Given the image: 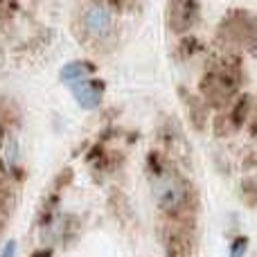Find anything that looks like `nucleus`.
Instances as JSON below:
<instances>
[{"mask_svg":"<svg viewBox=\"0 0 257 257\" xmlns=\"http://www.w3.org/2000/svg\"><path fill=\"white\" fill-rule=\"evenodd\" d=\"M72 95L77 97V104L86 111H93L102 104L104 97V84L99 79H93V77H86V79L72 84Z\"/></svg>","mask_w":257,"mask_h":257,"instance_id":"5","label":"nucleus"},{"mask_svg":"<svg viewBox=\"0 0 257 257\" xmlns=\"http://www.w3.org/2000/svg\"><path fill=\"white\" fill-rule=\"evenodd\" d=\"M147 176H149L151 196H154V203L160 210V214H165L169 219H183L187 214H192V210H194L192 208L194 205V190L172 160L151 156Z\"/></svg>","mask_w":257,"mask_h":257,"instance_id":"1","label":"nucleus"},{"mask_svg":"<svg viewBox=\"0 0 257 257\" xmlns=\"http://www.w3.org/2000/svg\"><path fill=\"white\" fill-rule=\"evenodd\" d=\"M248 250V239L246 237H239V239H235L232 241V246H230V257H241Z\"/></svg>","mask_w":257,"mask_h":257,"instance_id":"7","label":"nucleus"},{"mask_svg":"<svg viewBox=\"0 0 257 257\" xmlns=\"http://www.w3.org/2000/svg\"><path fill=\"white\" fill-rule=\"evenodd\" d=\"M77 30L81 32V39L88 45L95 48L111 45L117 34V23L111 5L106 0H88L79 12Z\"/></svg>","mask_w":257,"mask_h":257,"instance_id":"2","label":"nucleus"},{"mask_svg":"<svg viewBox=\"0 0 257 257\" xmlns=\"http://www.w3.org/2000/svg\"><path fill=\"white\" fill-rule=\"evenodd\" d=\"M237 93V81L230 75V70H212L203 81V95L208 102H230L232 95Z\"/></svg>","mask_w":257,"mask_h":257,"instance_id":"4","label":"nucleus"},{"mask_svg":"<svg viewBox=\"0 0 257 257\" xmlns=\"http://www.w3.org/2000/svg\"><path fill=\"white\" fill-rule=\"evenodd\" d=\"M90 72H93V68L86 66V61H72L63 68L61 77H63V81H68V84H77V81L90 77Z\"/></svg>","mask_w":257,"mask_h":257,"instance_id":"6","label":"nucleus"},{"mask_svg":"<svg viewBox=\"0 0 257 257\" xmlns=\"http://www.w3.org/2000/svg\"><path fill=\"white\" fill-rule=\"evenodd\" d=\"M255 117H257V113H255Z\"/></svg>","mask_w":257,"mask_h":257,"instance_id":"8","label":"nucleus"},{"mask_svg":"<svg viewBox=\"0 0 257 257\" xmlns=\"http://www.w3.org/2000/svg\"><path fill=\"white\" fill-rule=\"evenodd\" d=\"M199 23V5L196 0H169L167 25L174 34H185Z\"/></svg>","mask_w":257,"mask_h":257,"instance_id":"3","label":"nucleus"}]
</instances>
